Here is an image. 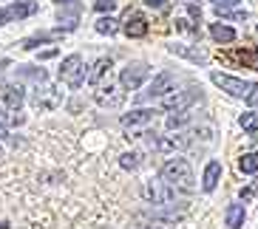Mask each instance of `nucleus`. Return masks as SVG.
<instances>
[{
    "label": "nucleus",
    "mask_w": 258,
    "mask_h": 229,
    "mask_svg": "<svg viewBox=\"0 0 258 229\" xmlns=\"http://www.w3.org/2000/svg\"><path fill=\"white\" fill-rule=\"evenodd\" d=\"M156 107H137V110H131V113L122 116V128L131 130V128H148V125L156 119Z\"/></svg>",
    "instance_id": "obj_10"
},
{
    "label": "nucleus",
    "mask_w": 258,
    "mask_h": 229,
    "mask_svg": "<svg viewBox=\"0 0 258 229\" xmlns=\"http://www.w3.org/2000/svg\"><path fill=\"white\" fill-rule=\"evenodd\" d=\"M210 79H213L216 88H221L224 93H230L235 99H247V93H250V88H252V82H247V79H238V76H230V74H219V71H213Z\"/></svg>",
    "instance_id": "obj_5"
},
{
    "label": "nucleus",
    "mask_w": 258,
    "mask_h": 229,
    "mask_svg": "<svg viewBox=\"0 0 258 229\" xmlns=\"http://www.w3.org/2000/svg\"><path fill=\"white\" fill-rule=\"evenodd\" d=\"M3 23H9V20H6V12L0 9V26H3Z\"/></svg>",
    "instance_id": "obj_37"
},
{
    "label": "nucleus",
    "mask_w": 258,
    "mask_h": 229,
    "mask_svg": "<svg viewBox=\"0 0 258 229\" xmlns=\"http://www.w3.org/2000/svg\"><path fill=\"white\" fill-rule=\"evenodd\" d=\"M122 88V85H119ZM116 85H99V91L94 93V99H97V105H102V107H116V105H122V99H125V93L119 91Z\"/></svg>",
    "instance_id": "obj_12"
},
{
    "label": "nucleus",
    "mask_w": 258,
    "mask_h": 229,
    "mask_svg": "<svg viewBox=\"0 0 258 229\" xmlns=\"http://www.w3.org/2000/svg\"><path fill=\"white\" fill-rule=\"evenodd\" d=\"M213 9L224 20H247V9L241 6V0H213Z\"/></svg>",
    "instance_id": "obj_11"
},
{
    "label": "nucleus",
    "mask_w": 258,
    "mask_h": 229,
    "mask_svg": "<svg viewBox=\"0 0 258 229\" xmlns=\"http://www.w3.org/2000/svg\"><path fill=\"white\" fill-rule=\"evenodd\" d=\"M162 178H165L167 184H173L176 190L182 192H193V187H196V178H193V170H190V164L184 159H170L162 164Z\"/></svg>",
    "instance_id": "obj_3"
},
{
    "label": "nucleus",
    "mask_w": 258,
    "mask_h": 229,
    "mask_svg": "<svg viewBox=\"0 0 258 229\" xmlns=\"http://www.w3.org/2000/svg\"><path fill=\"white\" fill-rule=\"evenodd\" d=\"M151 76V68L145 65V62H134V65H128V68H122L119 74V85L125 88V91H137L139 85L145 82Z\"/></svg>",
    "instance_id": "obj_9"
},
{
    "label": "nucleus",
    "mask_w": 258,
    "mask_h": 229,
    "mask_svg": "<svg viewBox=\"0 0 258 229\" xmlns=\"http://www.w3.org/2000/svg\"><path fill=\"white\" fill-rule=\"evenodd\" d=\"M48 40H54V34H37V37L23 40V48H26V51H31V48H37L40 43H48Z\"/></svg>",
    "instance_id": "obj_29"
},
{
    "label": "nucleus",
    "mask_w": 258,
    "mask_h": 229,
    "mask_svg": "<svg viewBox=\"0 0 258 229\" xmlns=\"http://www.w3.org/2000/svg\"><path fill=\"white\" fill-rule=\"evenodd\" d=\"M238 125H241L244 130H250V133H258V113H255V110H250V113H241Z\"/></svg>",
    "instance_id": "obj_25"
},
{
    "label": "nucleus",
    "mask_w": 258,
    "mask_h": 229,
    "mask_svg": "<svg viewBox=\"0 0 258 229\" xmlns=\"http://www.w3.org/2000/svg\"><path fill=\"white\" fill-rule=\"evenodd\" d=\"M252 195H255V187H247V190H241V201H250Z\"/></svg>",
    "instance_id": "obj_35"
},
{
    "label": "nucleus",
    "mask_w": 258,
    "mask_h": 229,
    "mask_svg": "<svg viewBox=\"0 0 258 229\" xmlns=\"http://www.w3.org/2000/svg\"><path fill=\"white\" fill-rule=\"evenodd\" d=\"M3 12H6V20L12 23V20L31 17L34 12H37V3H34V0H15V3H12V6H6Z\"/></svg>",
    "instance_id": "obj_13"
},
{
    "label": "nucleus",
    "mask_w": 258,
    "mask_h": 229,
    "mask_svg": "<svg viewBox=\"0 0 258 229\" xmlns=\"http://www.w3.org/2000/svg\"><path fill=\"white\" fill-rule=\"evenodd\" d=\"M122 31L128 34V37H134V40H139V37H145L148 34V20H145L142 15H131L128 12V17H125V23H122Z\"/></svg>",
    "instance_id": "obj_14"
},
{
    "label": "nucleus",
    "mask_w": 258,
    "mask_h": 229,
    "mask_svg": "<svg viewBox=\"0 0 258 229\" xmlns=\"http://www.w3.org/2000/svg\"><path fill=\"white\" fill-rule=\"evenodd\" d=\"M199 136H213V128H193V130H182L176 136H156L151 133V150L156 153H176V150H187V147L196 145Z\"/></svg>",
    "instance_id": "obj_1"
},
{
    "label": "nucleus",
    "mask_w": 258,
    "mask_h": 229,
    "mask_svg": "<svg viewBox=\"0 0 258 229\" xmlns=\"http://www.w3.org/2000/svg\"><path fill=\"white\" fill-rule=\"evenodd\" d=\"M205 99V93H202V88H187V91H179V93H167L165 99H162V107L165 110H190L193 105H199V102Z\"/></svg>",
    "instance_id": "obj_6"
},
{
    "label": "nucleus",
    "mask_w": 258,
    "mask_h": 229,
    "mask_svg": "<svg viewBox=\"0 0 258 229\" xmlns=\"http://www.w3.org/2000/svg\"><path fill=\"white\" fill-rule=\"evenodd\" d=\"M176 29H179V31H187V34H199V26H193L190 20H176Z\"/></svg>",
    "instance_id": "obj_31"
},
{
    "label": "nucleus",
    "mask_w": 258,
    "mask_h": 229,
    "mask_svg": "<svg viewBox=\"0 0 258 229\" xmlns=\"http://www.w3.org/2000/svg\"><path fill=\"white\" fill-rule=\"evenodd\" d=\"M119 164L125 170H137L139 164H142V156H139V153H122L119 156Z\"/></svg>",
    "instance_id": "obj_26"
},
{
    "label": "nucleus",
    "mask_w": 258,
    "mask_h": 229,
    "mask_svg": "<svg viewBox=\"0 0 258 229\" xmlns=\"http://www.w3.org/2000/svg\"><path fill=\"white\" fill-rule=\"evenodd\" d=\"M224 218H227L230 229H241L244 226V204H230L227 212H224Z\"/></svg>",
    "instance_id": "obj_20"
},
{
    "label": "nucleus",
    "mask_w": 258,
    "mask_h": 229,
    "mask_svg": "<svg viewBox=\"0 0 258 229\" xmlns=\"http://www.w3.org/2000/svg\"><path fill=\"white\" fill-rule=\"evenodd\" d=\"M94 6H97V12H102V15H111V12H114V6H116V0H97V3H94Z\"/></svg>",
    "instance_id": "obj_30"
},
{
    "label": "nucleus",
    "mask_w": 258,
    "mask_h": 229,
    "mask_svg": "<svg viewBox=\"0 0 258 229\" xmlns=\"http://www.w3.org/2000/svg\"><path fill=\"white\" fill-rule=\"evenodd\" d=\"M20 76H29V79H34V82H46V71L43 68H34V65H23L20 68Z\"/></svg>",
    "instance_id": "obj_27"
},
{
    "label": "nucleus",
    "mask_w": 258,
    "mask_h": 229,
    "mask_svg": "<svg viewBox=\"0 0 258 229\" xmlns=\"http://www.w3.org/2000/svg\"><path fill=\"white\" fill-rule=\"evenodd\" d=\"M137 221L145 229H176V218H165V215H137Z\"/></svg>",
    "instance_id": "obj_15"
},
{
    "label": "nucleus",
    "mask_w": 258,
    "mask_h": 229,
    "mask_svg": "<svg viewBox=\"0 0 258 229\" xmlns=\"http://www.w3.org/2000/svg\"><path fill=\"white\" fill-rule=\"evenodd\" d=\"M6 65H9V60H0V68H6Z\"/></svg>",
    "instance_id": "obj_38"
},
{
    "label": "nucleus",
    "mask_w": 258,
    "mask_h": 229,
    "mask_svg": "<svg viewBox=\"0 0 258 229\" xmlns=\"http://www.w3.org/2000/svg\"><path fill=\"white\" fill-rule=\"evenodd\" d=\"M210 34H213L216 43H233L235 40V31L230 29V26H224V23H210Z\"/></svg>",
    "instance_id": "obj_21"
},
{
    "label": "nucleus",
    "mask_w": 258,
    "mask_h": 229,
    "mask_svg": "<svg viewBox=\"0 0 258 229\" xmlns=\"http://www.w3.org/2000/svg\"><path fill=\"white\" fill-rule=\"evenodd\" d=\"M145 3H148L151 9H159V12H167V3H165V0H145Z\"/></svg>",
    "instance_id": "obj_33"
},
{
    "label": "nucleus",
    "mask_w": 258,
    "mask_h": 229,
    "mask_svg": "<svg viewBox=\"0 0 258 229\" xmlns=\"http://www.w3.org/2000/svg\"><path fill=\"white\" fill-rule=\"evenodd\" d=\"M179 3H182V6L190 12V17H193V20H202V3H199V0H179Z\"/></svg>",
    "instance_id": "obj_28"
},
{
    "label": "nucleus",
    "mask_w": 258,
    "mask_h": 229,
    "mask_svg": "<svg viewBox=\"0 0 258 229\" xmlns=\"http://www.w3.org/2000/svg\"><path fill=\"white\" fill-rule=\"evenodd\" d=\"M54 3H57V6H74L77 0H54Z\"/></svg>",
    "instance_id": "obj_36"
},
{
    "label": "nucleus",
    "mask_w": 258,
    "mask_h": 229,
    "mask_svg": "<svg viewBox=\"0 0 258 229\" xmlns=\"http://www.w3.org/2000/svg\"><path fill=\"white\" fill-rule=\"evenodd\" d=\"M170 54H176V57H184V60L196 62V65H205V62H207V54H205V51L190 48V46H179V43H173V46H170Z\"/></svg>",
    "instance_id": "obj_16"
},
{
    "label": "nucleus",
    "mask_w": 258,
    "mask_h": 229,
    "mask_svg": "<svg viewBox=\"0 0 258 229\" xmlns=\"http://www.w3.org/2000/svg\"><path fill=\"white\" fill-rule=\"evenodd\" d=\"M176 74H170V71H162V74L153 76V82L148 85V91H142V96L139 99H165L167 93L176 91Z\"/></svg>",
    "instance_id": "obj_7"
},
{
    "label": "nucleus",
    "mask_w": 258,
    "mask_h": 229,
    "mask_svg": "<svg viewBox=\"0 0 258 229\" xmlns=\"http://www.w3.org/2000/svg\"><path fill=\"white\" fill-rule=\"evenodd\" d=\"M219 178H221V161H210L205 167V176H202V187H205L207 192H213L216 184H219Z\"/></svg>",
    "instance_id": "obj_18"
},
{
    "label": "nucleus",
    "mask_w": 258,
    "mask_h": 229,
    "mask_svg": "<svg viewBox=\"0 0 258 229\" xmlns=\"http://www.w3.org/2000/svg\"><path fill=\"white\" fill-rule=\"evenodd\" d=\"M179 192L173 184H167L165 178H151L142 184V195L151 206H176L179 204Z\"/></svg>",
    "instance_id": "obj_2"
},
{
    "label": "nucleus",
    "mask_w": 258,
    "mask_h": 229,
    "mask_svg": "<svg viewBox=\"0 0 258 229\" xmlns=\"http://www.w3.org/2000/svg\"><path fill=\"white\" fill-rule=\"evenodd\" d=\"M247 105H250V107H258V82H252L250 93H247Z\"/></svg>",
    "instance_id": "obj_32"
},
{
    "label": "nucleus",
    "mask_w": 258,
    "mask_h": 229,
    "mask_svg": "<svg viewBox=\"0 0 258 229\" xmlns=\"http://www.w3.org/2000/svg\"><path fill=\"white\" fill-rule=\"evenodd\" d=\"M23 85H0V110H9V113H20L23 107Z\"/></svg>",
    "instance_id": "obj_8"
},
{
    "label": "nucleus",
    "mask_w": 258,
    "mask_h": 229,
    "mask_svg": "<svg viewBox=\"0 0 258 229\" xmlns=\"http://www.w3.org/2000/svg\"><path fill=\"white\" fill-rule=\"evenodd\" d=\"M187 122H193V113H190V110H170L167 119H165L167 130H179V128H184Z\"/></svg>",
    "instance_id": "obj_19"
},
{
    "label": "nucleus",
    "mask_w": 258,
    "mask_h": 229,
    "mask_svg": "<svg viewBox=\"0 0 258 229\" xmlns=\"http://www.w3.org/2000/svg\"><path fill=\"white\" fill-rule=\"evenodd\" d=\"M238 167H241V173H258V153H244L241 161H238Z\"/></svg>",
    "instance_id": "obj_24"
},
{
    "label": "nucleus",
    "mask_w": 258,
    "mask_h": 229,
    "mask_svg": "<svg viewBox=\"0 0 258 229\" xmlns=\"http://www.w3.org/2000/svg\"><path fill=\"white\" fill-rule=\"evenodd\" d=\"M0 156H3V147H0Z\"/></svg>",
    "instance_id": "obj_40"
},
{
    "label": "nucleus",
    "mask_w": 258,
    "mask_h": 229,
    "mask_svg": "<svg viewBox=\"0 0 258 229\" xmlns=\"http://www.w3.org/2000/svg\"><path fill=\"white\" fill-rule=\"evenodd\" d=\"M108 71H111V60H108V57L97 60V62H94V68L88 71V82H91V85H99V79H102Z\"/></svg>",
    "instance_id": "obj_22"
},
{
    "label": "nucleus",
    "mask_w": 258,
    "mask_h": 229,
    "mask_svg": "<svg viewBox=\"0 0 258 229\" xmlns=\"http://www.w3.org/2000/svg\"><path fill=\"white\" fill-rule=\"evenodd\" d=\"M227 60H235V62H244V65H247V68H255V71H258V48H255V46L238 48V51L227 54Z\"/></svg>",
    "instance_id": "obj_17"
},
{
    "label": "nucleus",
    "mask_w": 258,
    "mask_h": 229,
    "mask_svg": "<svg viewBox=\"0 0 258 229\" xmlns=\"http://www.w3.org/2000/svg\"><path fill=\"white\" fill-rule=\"evenodd\" d=\"M0 139H6V142H15V136H9V128L0 122Z\"/></svg>",
    "instance_id": "obj_34"
},
{
    "label": "nucleus",
    "mask_w": 258,
    "mask_h": 229,
    "mask_svg": "<svg viewBox=\"0 0 258 229\" xmlns=\"http://www.w3.org/2000/svg\"><path fill=\"white\" fill-rule=\"evenodd\" d=\"M94 29H97L99 34H108V37H111V34H116V31H119V20H114L111 15H108V17L102 15L97 23H94Z\"/></svg>",
    "instance_id": "obj_23"
},
{
    "label": "nucleus",
    "mask_w": 258,
    "mask_h": 229,
    "mask_svg": "<svg viewBox=\"0 0 258 229\" xmlns=\"http://www.w3.org/2000/svg\"><path fill=\"white\" fill-rule=\"evenodd\" d=\"M0 229H9V223H6V221H3V223H0Z\"/></svg>",
    "instance_id": "obj_39"
},
{
    "label": "nucleus",
    "mask_w": 258,
    "mask_h": 229,
    "mask_svg": "<svg viewBox=\"0 0 258 229\" xmlns=\"http://www.w3.org/2000/svg\"><path fill=\"white\" fill-rule=\"evenodd\" d=\"M60 79L69 85V88H80V85L88 79V71H85V62H83V57H80V54H69V57L62 60Z\"/></svg>",
    "instance_id": "obj_4"
}]
</instances>
